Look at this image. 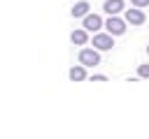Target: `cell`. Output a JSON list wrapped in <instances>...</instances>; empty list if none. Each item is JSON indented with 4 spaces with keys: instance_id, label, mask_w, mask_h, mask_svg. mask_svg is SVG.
<instances>
[{
    "instance_id": "cell-1",
    "label": "cell",
    "mask_w": 149,
    "mask_h": 139,
    "mask_svg": "<svg viewBox=\"0 0 149 139\" xmlns=\"http://www.w3.org/2000/svg\"><path fill=\"white\" fill-rule=\"evenodd\" d=\"M79 63L86 65V67L100 65V53H98V49H81V51H79Z\"/></svg>"
},
{
    "instance_id": "cell-2",
    "label": "cell",
    "mask_w": 149,
    "mask_h": 139,
    "mask_svg": "<svg viewBox=\"0 0 149 139\" xmlns=\"http://www.w3.org/2000/svg\"><path fill=\"white\" fill-rule=\"evenodd\" d=\"M114 35H109V32H95L93 35V46L98 49V51H109L112 46H114V39H112Z\"/></svg>"
},
{
    "instance_id": "cell-3",
    "label": "cell",
    "mask_w": 149,
    "mask_h": 139,
    "mask_svg": "<svg viewBox=\"0 0 149 139\" xmlns=\"http://www.w3.org/2000/svg\"><path fill=\"white\" fill-rule=\"evenodd\" d=\"M105 28H107V32H109V35H123V32H126V19H119V16L114 14V16H109V19H107Z\"/></svg>"
},
{
    "instance_id": "cell-4",
    "label": "cell",
    "mask_w": 149,
    "mask_h": 139,
    "mask_svg": "<svg viewBox=\"0 0 149 139\" xmlns=\"http://www.w3.org/2000/svg\"><path fill=\"white\" fill-rule=\"evenodd\" d=\"M123 19H126V23H130V25H142L144 23V12L140 9V7H133V9H123Z\"/></svg>"
},
{
    "instance_id": "cell-5",
    "label": "cell",
    "mask_w": 149,
    "mask_h": 139,
    "mask_svg": "<svg viewBox=\"0 0 149 139\" xmlns=\"http://www.w3.org/2000/svg\"><path fill=\"white\" fill-rule=\"evenodd\" d=\"M102 25H105V23H102V19H100L98 14H86V16H84V28H86L88 32H98Z\"/></svg>"
},
{
    "instance_id": "cell-6",
    "label": "cell",
    "mask_w": 149,
    "mask_h": 139,
    "mask_svg": "<svg viewBox=\"0 0 149 139\" xmlns=\"http://www.w3.org/2000/svg\"><path fill=\"white\" fill-rule=\"evenodd\" d=\"M102 9H105L109 16H114V14H119V12L126 9V2H123V0H107V2L102 5Z\"/></svg>"
},
{
    "instance_id": "cell-7",
    "label": "cell",
    "mask_w": 149,
    "mask_h": 139,
    "mask_svg": "<svg viewBox=\"0 0 149 139\" xmlns=\"http://www.w3.org/2000/svg\"><path fill=\"white\" fill-rule=\"evenodd\" d=\"M70 39H72V44H77V46H84V44L88 42V30H86V28H77V30H72Z\"/></svg>"
},
{
    "instance_id": "cell-8",
    "label": "cell",
    "mask_w": 149,
    "mask_h": 139,
    "mask_svg": "<svg viewBox=\"0 0 149 139\" xmlns=\"http://www.w3.org/2000/svg\"><path fill=\"white\" fill-rule=\"evenodd\" d=\"M68 74H70V79H72V81H84V79H86V65H81V63H79V65L70 67V72H68Z\"/></svg>"
},
{
    "instance_id": "cell-9",
    "label": "cell",
    "mask_w": 149,
    "mask_h": 139,
    "mask_svg": "<svg viewBox=\"0 0 149 139\" xmlns=\"http://www.w3.org/2000/svg\"><path fill=\"white\" fill-rule=\"evenodd\" d=\"M88 9H91V7H88V2H84V0H81V2H77V5L72 7V16H74V19H84V16L88 14Z\"/></svg>"
},
{
    "instance_id": "cell-10",
    "label": "cell",
    "mask_w": 149,
    "mask_h": 139,
    "mask_svg": "<svg viewBox=\"0 0 149 139\" xmlns=\"http://www.w3.org/2000/svg\"><path fill=\"white\" fill-rule=\"evenodd\" d=\"M137 76L149 79V65H137Z\"/></svg>"
},
{
    "instance_id": "cell-11",
    "label": "cell",
    "mask_w": 149,
    "mask_h": 139,
    "mask_svg": "<svg viewBox=\"0 0 149 139\" xmlns=\"http://www.w3.org/2000/svg\"><path fill=\"white\" fill-rule=\"evenodd\" d=\"M130 5H133V7H140V9H144V7H149V0H130Z\"/></svg>"
},
{
    "instance_id": "cell-12",
    "label": "cell",
    "mask_w": 149,
    "mask_h": 139,
    "mask_svg": "<svg viewBox=\"0 0 149 139\" xmlns=\"http://www.w3.org/2000/svg\"><path fill=\"white\" fill-rule=\"evenodd\" d=\"M91 81H107V76H105V74H93Z\"/></svg>"
},
{
    "instance_id": "cell-13",
    "label": "cell",
    "mask_w": 149,
    "mask_h": 139,
    "mask_svg": "<svg viewBox=\"0 0 149 139\" xmlns=\"http://www.w3.org/2000/svg\"><path fill=\"white\" fill-rule=\"evenodd\" d=\"M147 53H149V44H147Z\"/></svg>"
}]
</instances>
